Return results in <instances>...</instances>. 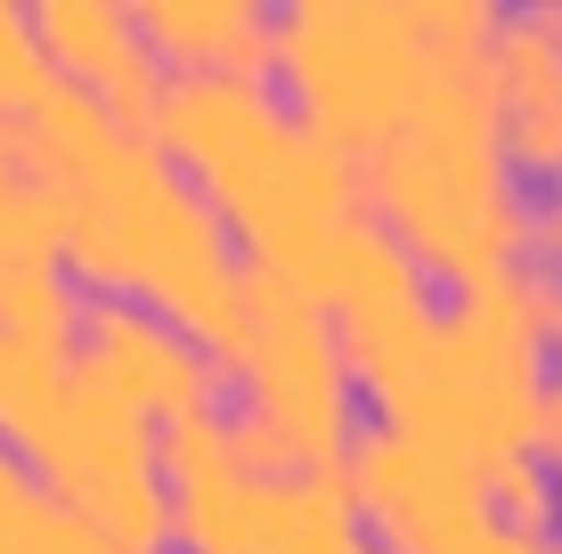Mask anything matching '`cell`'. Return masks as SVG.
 I'll return each instance as SVG.
<instances>
[{"instance_id":"cell-17","label":"cell","mask_w":562,"mask_h":554,"mask_svg":"<svg viewBox=\"0 0 562 554\" xmlns=\"http://www.w3.org/2000/svg\"><path fill=\"white\" fill-rule=\"evenodd\" d=\"M155 456H164V482H196V473H221L228 465V416H180V425L155 432Z\"/></svg>"},{"instance_id":"cell-24","label":"cell","mask_w":562,"mask_h":554,"mask_svg":"<svg viewBox=\"0 0 562 554\" xmlns=\"http://www.w3.org/2000/svg\"><path fill=\"white\" fill-rule=\"evenodd\" d=\"M554 554H562V546H554Z\"/></svg>"},{"instance_id":"cell-16","label":"cell","mask_w":562,"mask_h":554,"mask_svg":"<svg viewBox=\"0 0 562 554\" xmlns=\"http://www.w3.org/2000/svg\"><path fill=\"white\" fill-rule=\"evenodd\" d=\"M49 82H57V66H49L42 33H33V16L0 0V123H16Z\"/></svg>"},{"instance_id":"cell-19","label":"cell","mask_w":562,"mask_h":554,"mask_svg":"<svg viewBox=\"0 0 562 554\" xmlns=\"http://www.w3.org/2000/svg\"><path fill=\"white\" fill-rule=\"evenodd\" d=\"M0 554H114L99 530L82 522V513H74L66 498H42L25 513V522L9 530V539H0Z\"/></svg>"},{"instance_id":"cell-4","label":"cell","mask_w":562,"mask_h":554,"mask_svg":"<svg viewBox=\"0 0 562 554\" xmlns=\"http://www.w3.org/2000/svg\"><path fill=\"white\" fill-rule=\"evenodd\" d=\"M562 278L554 270H506L457 302L440 318V351L424 392L400 408V425L440 441L464 465L497 473L538 449L547 432V375H538V342L554 335Z\"/></svg>"},{"instance_id":"cell-6","label":"cell","mask_w":562,"mask_h":554,"mask_svg":"<svg viewBox=\"0 0 562 554\" xmlns=\"http://www.w3.org/2000/svg\"><path fill=\"white\" fill-rule=\"evenodd\" d=\"M237 375L254 392V416L294 449L302 473H335L351 456V359L326 310L294 278L245 261V351Z\"/></svg>"},{"instance_id":"cell-14","label":"cell","mask_w":562,"mask_h":554,"mask_svg":"<svg viewBox=\"0 0 562 554\" xmlns=\"http://www.w3.org/2000/svg\"><path fill=\"white\" fill-rule=\"evenodd\" d=\"M66 359L74 351H42V342L0 335V441H9V449H25L33 432H42V416L57 408V392H66Z\"/></svg>"},{"instance_id":"cell-23","label":"cell","mask_w":562,"mask_h":554,"mask_svg":"<svg viewBox=\"0 0 562 554\" xmlns=\"http://www.w3.org/2000/svg\"><path fill=\"white\" fill-rule=\"evenodd\" d=\"M554 25H562V9H554Z\"/></svg>"},{"instance_id":"cell-7","label":"cell","mask_w":562,"mask_h":554,"mask_svg":"<svg viewBox=\"0 0 562 554\" xmlns=\"http://www.w3.org/2000/svg\"><path fill=\"white\" fill-rule=\"evenodd\" d=\"M82 359L114 384L123 408H139L155 432L180 425V416L212 408V384H221V359L196 351L164 310H139L131 294H99L82 302Z\"/></svg>"},{"instance_id":"cell-2","label":"cell","mask_w":562,"mask_h":554,"mask_svg":"<svg viewBox=\"0 0 562 554\" xmlns=\"http://www.w3.org/2000/svg\"><path fill=\"white\" fill-rule=\"evenodd\" d=\"M57 253L99 294L155 302L196 351L237 368L245 351V261L228 253V221L171 171L155 139H123L82 188L57 196Z\"/></svg>"},{"instance_id":"cell-13","label":"cell","mask_w":562,"mask_h":554,"mask_svg":"<svg viewBox=\"0 0 562 554\" xmlns=\"http://www.w3.org/2000/svg\"><path fill=\"white\" fill-rule=\"evenodd\" d=\"M74 327H82V310H74L66 270L42 253H0V335L42 342V351H74Z\"/></svg>"},{"instance_id":"cell-21","label":"cell","mask_w":562,"mask_h":554,"mask_svg":"<svg viewBox=\"0 0 562 554\" xmlns=\"http://www.w3.org/2000/svg\"><path fill=\"white\" fill-rule=\"evenodd\" d=\"M530 245H538V253H547L554 270H562V196L547 204V213H538V228H530Z\"/></svg>"},{"instance_id":"cell-3","label":"cell","mask_w":562,"mask_h":554,"mask_svg":"<svg viewBox=\"0 0 562 554\" xmlns=\"http://www.w3.org/2000/svg\"><path fill=\"white\" fill-rule=\"evenodd\" d=\"M155 147L212 188V213L245 237L261 270H285L326 221L359 213V163L335 156L302 114L228 74H171Z\"/></svg>"},{"instance_id":"cell-11","label":"cell","mask_w":562,"mask_h":554,"mask_svg":"<svg viewBox=\"0 0 562 554\" xmlns=\"http://www.w3.org/2000/svg\"><path fill=\"white\" fill-rule=\"evenodd\" d=\"M9 131H16V156H25V171L49 188V196L82 188L90 171H99V163L114 156V147L131 139V131L106 114V99H99V90L66 82V74H57V82H49V90H42V99H33L25 114H16Z\"/></svg>"},{"instance_id":"cell-18","label":"cell","mask_w":562,"mask_h":554,"mask_svg":"<svg viewBox=\"0 0 562 554\" xmlns=\"http://www.w3.org/2000/svg\"><path fill=\"white\" fill-rule=\"evenodd\" d=\"M490 506H497V522H514L521 539H538V530L554 522V473L538 465V456H514V465L490 473Z\"/></svg>"},{"instance_id":"cell-10","label":"cell","mask_w":562,"mask_h":554,"mask_svg":"<svg viewBox=\"0 0 562 554\" xmlns=\"http://www.w3.org/2000/svg\"><path fill=\"white\" fill-rule=\"evenodd\" d=\"M139 33L171 74H228V82L269 90L278 66V16H261L254 0H139Z\"/></svg>"},{"instance_id":"cell-1","label":"cell","mask_w":562,"mask_h":554,"mask_svg":"<svg viewBox=\"0 0 562 554\" xmlns=\"http://www.w3.org/2000/svg\"><path fill=\"white\" fill-rule=\"evenodd\" d=\"M359 188H367V213L424 270L457 278L464 294L521 270L538 221L514 196V156L490 99V49H432L424 99L359 163Z\"/></svg>"},{"instance_id":"cell-5","label":"cell","mask_w":562,"mask_h":554,"mask_svg":"<svg viewBox=\"0 0 562 554\" xmlns=\"http://www.w3.org/2000/svg\"><path fill=\"white\" fill-rule=\"evenodd\" d=\"M278 74L294 82L302 123L335 156L367 163L424 99L432 49L416 0H294L278 16Z\"/></svg>"},{"instance_id":"cell-9","label":"cell","mask_w":562,"mask_h":554,"mask_svg":"<svg viewBox=\"0 0 562 554\" xmlns=\"http://www.w3.org/2000/svg\"><path fill=\"white\" fill-rule=\"evenodd\" d=\"M278 278H294L326 318H367V310H408V302H424V261L367 204L326 221Z\"/></svg>"},{"instance_id":"cell-22","label":"cell","mask_w":562,"mask_h":554,"mask_svg":"<svg viewBox=\"0 0 562 554\" xmlns=\"http://www.w3.org/2000/svg\"><path fill=\"white\" fill-rule=\"evenodd\" d=\"M351 554H392V546H383V539H359V546H351Z\"/></svg>"},{"instance_id":"cell-8","label":"cell","mask_w":562,"mask_h":554,"mask_svg":"<svg viewBox=\"0 0 562 554\" xmlns=\"http://www.w3.org/2000/svg\"><path fill=\"white\" fill-rule=\"evenodd\" d=\"M490 99H497V131H506L514 171L562 180V25H554V9L497 16Z\"/></svg>"},{"instance_id":"cell-12","label":"cell","mask_w":562,"mask_h":554,"mask_svg":"<svg viewBox=\"0 0 562 554\" xmlns=\"http://www.w3.org/2000/svg\"><path fill=\"white\" fill-rule=\"evenodd\" d=\"M432 351H440V318L424 310V302H408V310H367V318H342V359H351V375L367 392L400 408L424 392V375H432Z\"/></svg>"},{"instance_id":"cell-20","label":"cell","mask_w":562,"mask_h":554,"mask_svg":"<svg viewBox=\"0 0 562 554\" xmlns=\"http://www.w3.org/2000/svg\"><path fill=\"white\" fill-rule=\"evenodd\" d=\"M554 375H547V432H538V456H547V465L562 473V310H554Z\"/></svg>"},{"instance_id":"cell-15","label":"cell","mask_w":562,"mask_h":554,"mask_svg":"<svg viewBox=\"0 0 562 554\" xmlns=\"http://www.w3.org/2000/svg\"><path fill=\"white\" fill-rule=\"evenodd\" d=\"M0 253L66 261V253H57V196L25 171V156H16V131H9V123H0Z\"/></svg>"}]
</instances>
